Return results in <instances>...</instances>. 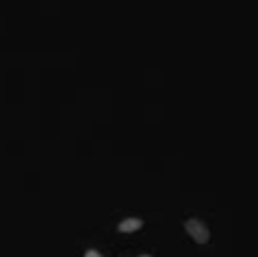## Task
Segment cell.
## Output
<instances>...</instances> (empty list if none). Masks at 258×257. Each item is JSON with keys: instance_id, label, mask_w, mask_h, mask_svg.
Instances as JSON below:
<instances>
[{"instance_id": "6da1fadb", "label": "cell", "mask_w": 258, "mask_h": 257, "mask_svg": "<svg viewBox=\"0 0 258 257\" xmlns=\"http://www.w3.org/2000/svg\"><path fill=\"white\" fill-rule=\"evenodd\" d=\"M184 229L197 244H206L208 240H211V231H208V229L204 227V222L197 220V218H189V220H184Z\"/></svg>"}, {"instance_id": "7a4b0ae2", "label": "cell", "mask_w": 258, "mask_h": 257, "mask_svg": "<svg viewBox=\"0 0 258 257\" xmlns=\"http://www.w3.org/2000/svg\"><path fill=\"white\" fill-rule=\"evenodd\" d=\"M144 227V220L141 218H126V220H122L117 225V229L122 233H130V231H137V229H141Z\"/></svg>"}, {"instance_id": "3957f363", "label": "cell", "mask_w": 258, "mask_h": 257, "mask_svg": "<svg viewBox=\"0 0 258 257\" xmlns=\"http://www.w3.org/2000/svg\"><path fill=\"white\" fill-rule=\"evenodd\" d=\"M85 257H102V255L98 253V251H93V249H89V251H87V253H85Z\"/></svg>"}, {"instance_id": "277c9868", "label": "cell", "mask_w": 258, "mask_h": 257, "mask_svg": "<svg viewBox=\"0 0 258 257\" xmlns=\"http://www.w3.org/2000/svg\"><path fill=\"white\" fill-rule=\"evenodd\" d=\"M139 257H150V255H139Z\"/></svg>"}]
</instances>
